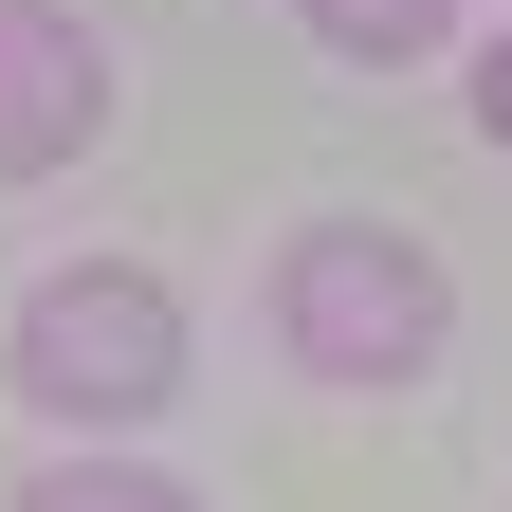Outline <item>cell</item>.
<instances>
[{
  "mask_svg": "<svg viewBox=\"0 0 512 512\" xmlns=\"http://www.w3.org/2000/svg\"><path fill=\"white\" fill-rule=\"evenodd\" d=\"M275 330H293L311 384H421L439 330H458V293H439V256L403 220H311L275 256Z\"/></svg>",
  "mask_w": 512,
  "mask_h": 512,
  "instance_id": "cell-1",
  "label": "cell"
},
{
  "mask_svg": "<svg viewBox=\"0 0 512 512\" xmlns=\"http://www.w3.org/2000/svg\"><path fill=\"white\" fill-rule=\"evenodd\" d=\"M19 384H37V421H165V384H183V311H165V275L74 256V275L19 311Z\"/></svg>",
  "mask_w": 512,
  "mask_h": 512,
  "instance_id": "cell-2",
  "label": "cell"
},
{
  "mask_svg": "<svg viewBox=\"0 0 512 512\" xmlns=\"http://www.w3.org/2000/svg\"><path fill=\"white\" fill-rule=\"evenodd\" d=\"M92 128H110V55H92V19H55V0H0V183L74 165Z\"/></svg>",
  "mask_w": 512,
  "mask_h": 512,
  "instance_id": "cell-3",
  "label": "cell"
},
{
  "mask_svg": "<svg viewBox=\"0 0 512 512\" xmlns=\"http://www.w3.org/2000/svg\"><path fill=\"white\" fill-rule=\"evenodd\" d=\"M311 37L330 55H384V74H403V55H439V19H458V0H293Z\"/></svg>",
  "mask_w": 512,
  "mask_h": 512,
  "instance_id": "cell-4",
  "label": "cell"
},
{
  "mask_svg": "<svg viewBox=\"0 0 512 512\" xmlns=\"http://www.w3.org/2000/svg\"><path fill=\"white\" fill-rule=\"evenodd\" d=\"M183 476H147V458H55L37 476V512H165Z\"/></svg>",
  "mask_w": 512,
  "mask_h": 512,
  "instance_id": "cell-5",
  "label": "cell"
},
{
  "mask_svg": "<svg viewBox=\"0 0 512 512\" xmlns=\"http://www.w3.org/2000/svg\"><path fill=\"white\" fill-rule=\"evenodd\" d=\"M476 128H494V147H512V37L476 55Z\"/></svg>",
  "mask_w": 512,
  "mask_h": 512,
  "instance_id": "cell-6",
  "label": "cell"
}]
</instances>
